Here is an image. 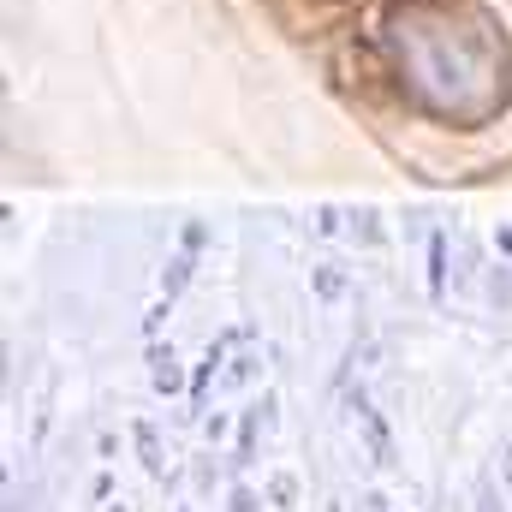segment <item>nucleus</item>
Instances as JSON below:
<instances>
[{
	"mask_svg": "<svg viewBox=\"0 0 512 512\" xmlns=\"http://www.w3.org/2000/svg\"><path fill=\"white\" fill-rule=\"evenodd\" d=\"M155 387H179V370H173V358H155Z\"/></svg>",
	"mask_w": 512,
	"mask_h": 512,
	"instance_id": "20e7f679",
	"label": "nucleus"
},
{
	"mask_svg": "<svg viewBox=\"0 0 512 512\" xmlns=\"http://www.w3.org/2000/svg\"><path fill=\"white\" fill-rule=\"evenodd\" d=\"M477 512H501V501H495V489H489V483L477 489Z\"/></svg>",
	"mask_w": 512,
	"mask_h": 512,
	"instance_id": "423d86ee",
	"label": "nucleus"
},
{
	"mask_svg": "<svg viewBox=\"0 0 512 512\" xmlns=\"http://www.w3.org/2000/svg\"><path fill=\"white\" fill-rule=\"evenodd\" d=\"M227 512H262V501H256L251 489H233V507Z\"/></svg>",
	"mask_w": 512,
	"mask_h": 512,
	"instance_id": "39448f33",
	"label": "nucleus"
},
{
	"mask_svg": "<svg viewBox=\"0 0 512 512\" xmlns=\"http://www.w3.org/2000/svg\"><path fill=\"white\" fill-rule=\"evenodd\" d=\"M358 423H364V441H370V459H376V465H393V441H387L382 417H376L370 405H358Z\"/></svg>",
	"mask_w": 512,
	"mask_h": 512,
	"instance_id": "f257e3e1",
	"label": "nucleus"
},
{
	"mask_svg": "<svg viewBox=\"0 0 512 512\" xmlns=\"http://www.w3.org/2000/svg\"><path fill=\"white\" fill-rule=\"evenodd\" d=\"M292 495H298L292 477H274V483H268V501H274V507H292Z\"/></svg>",
	"mask_w": 512,
	"mask_h": 512,
	"instance_id": "7ed1b4c3",
	"label": "nucleus"
},
{
	"mask_svg": "<svg viewBox=\"0 0 512 512\" xmlns=\"http://www.w3.org/2000/svg\"><path fill=\"white\" fill-rule=\"evenodd\" d=\"M137 453H143V465L161 477V447H155V429H149V423H137Z\"/></svg>",
	"mask_w": 512,
	"mask_h": 512,
	"instance_id": "f03ea898",
	"label": "nucleus"
},
{
	"mask_svg": "<svg viewBox=\"0 0 512 512\" xmlns=\"http://www.w3.org/2000/svg\"><path fill=\"white\" fill-rule=\"evenodd\" d=\"M507 483H512V447H507Z\"/></svg>",
	"mask_w": 512,
	"mask_h": 512,
	"instance_id": "0eeeda50",
	"label": "nucleus"
}]
</instances>
